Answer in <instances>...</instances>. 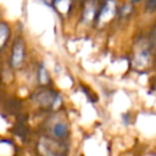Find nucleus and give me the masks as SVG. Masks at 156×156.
Returning <instances> with one entry per match:
<instances>
[{"mask_svg": "<svg viewBox=\"0 0 156 156\" xmlns=\"http://www.w3.org/2000/svg\"><path fill=\"white\" fill-rule=\"evenodd\" d=\"M115 12H116V4H115V1L113 0H106V2L104 4L102 9L100 10V13H99V17H98L99 22H101V23L108 22L113 17Z\"/></svg>", "mask_w": 156, "mask_h": 156, "instance_id": "nucleus-2", "label": "nucleus"}, {"mask_svg": "<svg viewBox=\"0 0 156 156\" xmlns=\"http://www.w3.org/2000/svg\"><path fill=\"white\" fill-rule=\"evenodd\" d=\"M52 134L56 138H63L67 134V126L63 123H56L52 128Z\"/></svg>", "mask_w": 156, "mask_h": 156, "instance_id": "nucleus-7", "label": "nucleus"}, {"mask_svg": "<svg viewBox=\"0 0 156 156\" xmlns=\"http://www.w3.org/2000/svg\"><path fill=\"white\" fill-rule=\"evenodd\" d=\"M54 5L58 12L66 13L71 7V0H54Z\"/></svg>", "mask_w": 156, "mask_h": 156, "instance_id": "nucleus-6", "label": "nucleus"}, {"mask_svg": "<svg viewBox=\"0 0 156 156\" xmlns=\"http://www.w3.org/2000/svg\"><path fill=\"white\" fill-rule=\"evenodd\" d=\"M39 80H40V83H43V84H45V83L49 82L48 73H46V71H45L44 67H40V69H39Z\"/></svg>", "mask_w": 156, "mask_h": 156, "instance_id": "nucleus-8", "label": "nucleus"}, {"mask_svg": "<svg viewBox=\"0 0 156 156\" xmlns=\"http://www.w3.org/2000/svg\"><path fill=\"white\" fill-rule=\"evenodd\" d=\"M24 58V44L21 39H18L12 48V55H11V65L12 67L17 68L22 65Z\"/></svg>", "mask_w": 156, "mask_h": 156, "instance_id": "nucleus-1", "label": "nucleus"}, {"mask_svg": "<svg viewBox=\"0 0 156 156\" xmlns=\"http://www.w3.org/2000/svg\"><path fill=\"white\" fill-rule=\"evenodd\" d=\"M147 62H149V52L145 51V50H141V51H140L139 54H136L135 57H134V65H135L136 67H139V68L146 66Z\"/></svg>", "mask_w": 156, "mask_h": 156, "instance_id": "nucleus-4", "label": "nucleus"}, {"mask_svg": "<svg viewBox=\"0 0 156 156\" xmlns=\"http://www.w3.org/2000/svg\"><path fill=\"white\" fill-rule=\"evenodd\" d=\"M133 1H140V0H133Z\"/></svg>", "mask_w": 156, "mask_h": 156, "instance_id": "nucleus-10", "label": "nucleus"}, {"mask_svg": "<svg viewBox=\"0 0 156 156\" xmlns=\"http://www.w3.org/2000/svg\"><path fill=\"white\" fill-rule=\"evenodd\" d=\"M10 37V28L5 22H0V49L6 45V41Z\"/></svg>", "mask_w": 156, "mask_h": 156, "instance_id": "nucleus-5", "label": "nucleus"}, {"mask_svg": "<svg viewBox=\"0 0 156 156\" xmlns=\"http://www.w3.org/2000/svg\"><path fill=\"white\" fill-rule=\"evenodd\" d=\"M156 7V0H150L147 4V9L149 10H154Z\"/></svg>", "mask_w": 156, "mask_h": 156, "instance_id": "nucleus-9", "label": "nucleus"}, {"mask_svg": "<svg viewBox=\"0 0 156 156\" xmlns=\"http://www.w3.org/2000/svg\"><path fill=\"white\" fill-rule=\"evenodd\" d=\"M94 13H95V4L93 0H89L85 2L84 5V10H83V20L84 22L89 23L93 21L94 18Z\"/></svg>", "mask_w": 156, "mask_h": 156, "instance_id": "nucleus-3", "label": "nucleus"}]
</instances>
